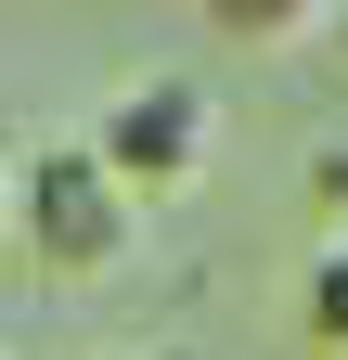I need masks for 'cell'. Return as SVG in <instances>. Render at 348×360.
<instances>
[{"label":"cell","mask_w":348,"mask_h":360,"mask_svg":"<svg viewBox=\"0 0 348 360\" xmlns=\"http://www.w3.org/2000/svg\"><path fill=\"white\" fill-rule=\"evenodd\" d=\"M13 232L39 245V270H65V283H104V270L142 245V206L116 193V167L91 142H39L13 167Z\"/></svg>","instance_id":"1"},{"label":"cell","mask_w":348,"mask_h":360,"mask_svg":"<svg viewBox=\"0 0 348 360\" xmlns=\"http://www.w3.org/2000/svg\"><path fill=\"white\" fill-rule=\"evenodd\" d=\"M91 155L116 167V193H129V206L194 193V180L220 167V90H206V77H142V90H116L104 129H91Z\"/></svg>","instance_id":"2"},{"label":"cell","mask_w":348,"mask_h":360,"mask_svg":"<svg viewBox=\"0 0 348 360\" xmlns=\"http://www.w3.org/2000/svg\"><path fill=\"white\" fill-rule=\"evenodd\" d=\"M297 309H310V347H335V360H348V232H323L310 296H297Z\"/></svg>","instance_id":"3"},{"label":"cell","mask_w":348,"mask_h":360,"mask_svg":"<svg viewBox=\"0 0 348 360\" xmlns=\"http://www.w3.org/2000/svg\"><path fill=\"white\" fill-rule=\"evenodd\" d=\"M0 219H13V180H0Z\"/></svg>","instance_id":"4"},{"label":"cell","mask_w":348,"mask_h":360,"mask_svg":"<svg viewBox=\"0 0 348 360\" xmlns=\"http://www.w3.org/2000/svg\"><path fill=\"white\" fill-rule=\"evenodd\" d=\"M335 52H348V13H335Z\"/></svg>","instance_id":"5"}]
</instances>
